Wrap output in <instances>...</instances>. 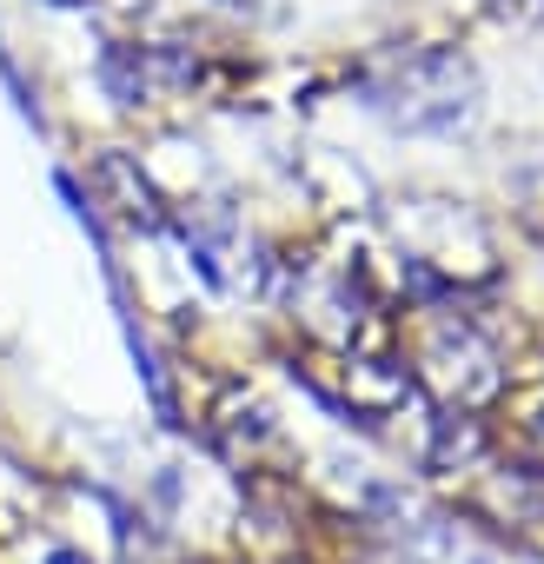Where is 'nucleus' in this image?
Listing matches in <instances>:
<instances>
[{
  "mask_svg": "<svg viewBox=\"0 0 544 564\" xmlns=\"http://www.w3.org/2000/svg\"><path fill=\"white\" fill-rule=\"evenodd\" d=\"M366 107L405 133H451L478 113V67L451 47H399L366 67Z\"/></svg>",
  "mask_w": 544,
  "mask_h": 564,
  "instance_id": "1",
  "label": "nucleus"
},
{
  "mask_svg": "<svg viewBox=\"0 0 544 564\" xmlns=\"http://www.w3.org/2000/svg\"><path fill=\"white\" fill-rule=\"evenodd\" d=\"M54 564H80V557H54Z\"/></svg>",
  "mask_w": 544,
  "mask_h": 564,
  "instance_id": "2",
  "label": "nucleus"
}]
</instances>
